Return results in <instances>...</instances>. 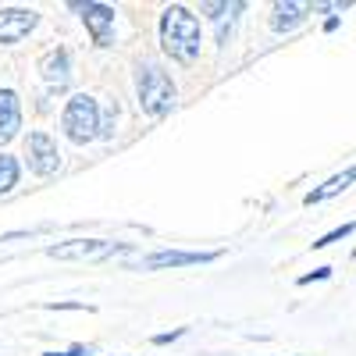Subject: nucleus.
Returning a JSON list of instances; mask_svg holds the SVG:
<instances>
[{
    "instance_id": "f257e3e1",
    "label": "nucleus",
    "mask_w": 356,
    "mask_h": 356,
    "mask_svg": "<svg viewBox=\"0 0 356 356\" xmlns=\"http://www.w3.org/2000/svg\"><path fill=\"white\" fill-rule=\"evenodd\" d=\"M161 43L164 54L178 65H193L200 57V22L189 8L182 4H171L161 15Z\"/></svg>"
},
{
    "instance_id": "f03ea898",
    "label": "nucleus",
    "mask_w": 356,
    "mask_h": 356,
    "mask_svg": "<svg viewBox=\"0 0 356 356\" xmlns=\"http://www.w3.org/2000/svg\"><path fill=\"white\" fill-rule=\"evenodd\" d=\"M136 89H139V107L146 118H168L175 111V82L164 68L157 65H143L139 75H136Z\"/></svg>"
},
{
    "instance_id": "7ed1b4c3",
    "label": "nucleus",
    "mask_w": 356,
    "mask_h": 356,
    "mask_svg": "<svg viewBox=\"0 0 356 356\" xmlns=\"http://www.w3.org/2000/svg\"><path fill=\"white\" fill-rule=\"evenodd\" d=\"M61 129L72 143L86 146V143H93L97 136H104V125H100V104L93 97H72L65 104V114H61Z\"/></svg>"
},
{
    "instance_id": "20e7f679",
    "label": "nucleus",
    "mask_w": 356,
    "mask_h": 356,
    "mask_svg": "<svg viewBox=\"0 0 356 356\" xmlns=\"http://www.w3.org/2000/svg\"><path fill=\"white\" fill-rule=\"evenodd\" d=\"M25 164L33 175L50 178L57 168H61V154H57V143L47 132H29L25 139Z\"/></svg>"
},
{
    "instance_id": "39448f33",
    "label": "nucleus",
    "mask_w": 356,
    "mask_h": 356,
    "mask_svg": "<svg viewBox=\"0 0 356 356\" xmlns=\"http://www.w3.org/2000/svg\"><path fill=\"white\" fill-rule=\"evenodd\" d=\"M118 250H122L118 243H104V239H72V243L50 246L47 257H54V260H104Z\"/></svg>"
},
{
    "instance_id": "423d86ee",
    "label": "nucleus",
    "mask_w": 356,
    "mask_h": 356,
    "mask_svg": "<svg viewBox=\"0 0 356 356\" xmlns=\"http://www.w3.org/2000/svg\"><path fill=\"white\" fill-rule=\"evenodd\" d=\"M82 11V22L89 29V36H93L97 47H111L114 43V8L107 4H75Z\"/></svg>"
},
{
    "instance_id": "0eeeda50",
    "label": "nucleus",
    "mask_w": 356,
    "mask_h": 356,
    "mask_svg": "<svg viewBox=\"0 0 356 356\" xmlns=\"http://www.w3.org/2000/svg\"><path fill=\"white\" fill-rule=\"evenodd\" d=\"M40 25V15L33 8H4L0 11V43H18Z\"/></svg>"
},
{
    "instance_id": "6e6552de",
    "label": "nucleus",
    "mask_w": 356,
    "mask_h": 356,
    "mask_svg": "<svg viewBox=\"0 0 356 356\" xmlns=\"http://www.w3.org/2000/svg\"><path fill=\"white\" fill-rule=\"evenodd\" d=\"M40 72H43V82L61 93V89H68V79H72V54L65 47H54L50 54H43Z\"/></svg>"
},
{
    "instance_id": "1a4fd4ad",
    "label": "nucleus",
    "mask_w": 356,
    "mask_h": 356,
    "mask_svg": "<svg viewBox=\"0 0 356 356\" xmlns=\"http://www.w3.org/2000/svg\"><path fill=\"white\" fill-rule=\"evenodd\" d=\"M22 129V104L15 89H0V146H8Z\"/></svg>"
},
{
    "instance_id": "9d476101",
    "label": "nucleus",
    "mask_w": 356,
    "mask_h": 356,
    "mask_svg": "<svg viewBox=\"0 0 356 356\" xmlns=\"http://www.w3.org/2000/svg\"><path fill=\"white\" fill-rule=\"evenodd\" d=\"M218 260V253H182V250H161L154 257L139 260L143 271H157V267H189V264H211Z\"/></svg>"
},
{
    "instance_id": "9b49d317",
    "label": "nucleus",
    "mask_w": 356,
    "mask_h": 356,
    "mask_svg": "<svg viewBox=\"0 0 356 356\" xmlns=\"http://www.w3.org/2000/svg\"><path fill=\"white\" fill-rule=\"evenodd\" d=\"M353 182H356V164H353V168H346L342 175H332V178H328V182H324L321 189L307 193V200H303V203H307V207H314V203H324V200H332V196L346 193Z\"/></svg>"
},
{
    "instance_id": "f8f14e48",
    "label": "nucleus",
    "mask_w": 356,
    "mask_h": 356,
    "mask_svg": "<svg viewBox=\"0 0 356 356\" xmlns=\"http://www.w3.org/2000/svg\"><path fill=\"white\" fill-rule=\"evenodd\" d=\"M307 11H310V8H303V4H275L271 29H275V33H292V29L307 18Z\"/></svg>"
},
{
    "instance_id": "ddd939ff",
    "label": "nucleus",
    "mask_w": 356,
    "mask_h": 356,
    "mask_svg": "<svg viewBox=\"0 0 356 356\" xmlns=\"http://www.w3.org/2000/svg\"><path fill=\"white\" fill-rule=\"evenodd\" d=\"M18 175H22L18 161H15L11 154H0V196L11 193V189L18 186Z\"/></svg>"
},
{
    "instance_id": "4468645a",
    "label": "nucleus",
    "mask_w": 356,
    "mask_h": 356,
    "mask_svg": "<svg viewBox=\"0 0 356 356\" xmlns=\"http://www.w3.org/2000/svg\"><path fill=\"white\" fill-rule=\"evenodd\" d=\"M356 232V221H346V225H339V228H332L328 235H321V239L314 243V250H324V246H332V243H342V239H349V235Z\"/></svg>"
},
{
    "instance_id": "2eb2a0df",
    "label": "nucleus",
    "mask_w": 356,
    "mask_h": 356,
    "mask_svg": "<svg viewBox=\"0 0 356 356\" xmlns=\"http://www.w3.org/2000/svg\"><path fill=\"white\" fill-rule=\"evenodd\" d=\"M324 278H332V267H317L314 275H303L300 285H314V282H324Z\"/></svg>"
},
{
    "instance_id": "dca6fc26",
    "label": "nucleus",
    "mask_w": 356,
    "mask_h": 356,
    "mask_svg": "<svg viewBox=\"0 0 356 356\" xmlns=\"http://www.w3.org/2000/svg\"><path fill=\"white\" fill-rule=\"evenodd\" d=\"M43 356H89V349H86V346H72V349H65V353H43Z\"/></svg>"
},
{
    "instance_id": "f3484780",
    "label": "nucleus",
    "mask_w": 356,
    "mask_h": 356,
    "mask_svg": "<svg viewBox=\"0 0 356 356\" xmlns=\"http://www.w3.org/2000/svg\"><path fill=\"white\" fill-rule=\"evenodd\" d=\"M175 339H182V328H178V332H168V335H157L154 342H157V346H168V342H175Z\"/></svg>"
},
{
    "instance_id": "a211bd4d",
    "label": "nucleus",
    "mask_w": 356,
    "mask_h": 356,
    "mask_svg": "<svg viewBox=\"0 0 356 356\" xmlns=\"http://www.w3.org/2000/svg\"><path fill=\"white\" fill-rule=\"evenodd\" d=\"M339 25H342V18H339V15H332L328 22H324V33H335V29H339Z\"/></svg>"
}]
</instances>
